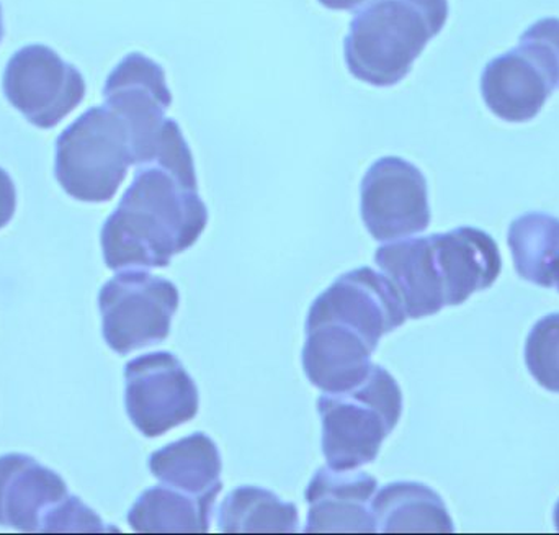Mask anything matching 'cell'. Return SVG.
<instances>
[{"instance_id": "1", "label": "cell", "mask_w": 559, "mask_h": 535, "mask_svg": "<svg viewBox=\"0 0 559 535\" xmlns=\"http://www.w3.org/2000/svg\"><path fill=\"white\" fill-rule=\"evenodd\" d=\"M209 225L199 182L159 164L138 167L130 189L102 229V251L111 271L163 269L192 248Z\"/></svg>"}, {"instance_id": "2", "label": "cell", "mask_w": 559, "mask_h": 535, "mask_svg": "<svg viewBox=\"0 0 559 535\" xmlns=\"http://www.w3.org/2000/svg\"><path fill=\"white\" fill-rule=\"evenodd\" d=\"M447 19V0H373L352 20L344 48L348 71L374 87L396 85Z\"/></svg>"}, {"instance_id": "3", "label": "cell", "mask_w": 559, "mask_h": 535, "mask_svg": "<svg viewBox=\"0 0 559 535\" xmlns=\"http://www.w3.org/2000/svg\"><path fill=\"white\" fill-rule=\"evenodd\" d=\"M104 98L130 127L134 166L159 164L186 179H197L192 151L179 123L167 117L173 94L157 62L141 52L128 55L108 75Z\"/></svg>"}, {"instance_id": "4", "label": "cell", "mask_w": 559, "mask_h": 535, "mask_svg": "<svg viewBox=\"0 0 559 535\" xmlns=\"http://www.w3.org/2000/svg\"><path fill=\"white\" fill-rule=\"evenodd\" d=\"M322 452L329 468L357 471L377 461L403 415V392L386 369L373 366L357 389L321 396Z\"/></svg>"}, {"instance_id": "5", "label": "cell", "mask_w": 559, "mask_h": 535, "mask_svg": "<svg viewBox=\"0 0 559 535\" xmlns=\"http://www.w3.org/2000/svg\"><path fill=\"white\" fill-rule=\"evenodd\" d=\"M130 166H134L130 127L107 105L88 108L59 134L56 179L72 199L110 202Z\"/></svg>"}, {"instance_id": "6", "label": "cell", "mask_w": 559, "mask_h": 535, "mask_svg": "<svg viewBox=\"0 0 559 535\" xmlns=\"http://www.w3.org/2000/svg\"><path fill=\"white\" fill-rule=\"evenodd\" d=\"M179 288L146 271H123L98 295L104 337L120 356L163 343L179 310Z\"/></svg>"}, {"instance_id": "7", "label": "cell", "mask_w": 559, "mask_h": 535, "mask_svg": "<svg viewBox=\"0 0 559 535\" xmlns=\"http://www.w3.org/2000/svg\"><path fill=\"white\" fill-rule=\"evenodd\" d=\"M3 92L33 127L49 130L82 104L85 81L75 66L48 46L29 45L10 58Z\"/></svg>"}, {"instance_id": "8", "label": "cell", "mask_w": 559, "mask_h": 535, "mask_svg": "<svg viewBox=\"0 0 559 535\" xmlns=\"http://www.w3.org/2000/svg\"><path fill=\"white\" fill-rule=\"evenodd\" d=\"M127 412L144 438H159L199 415V387L174 354H146L127 364Z\"/></svg>"}, {"instance_id": "9", "label": "cell", "mask_w": 559, "mask_h": 535, "mask_svg": "<svg viewBox=\"0 0 559 535\" xmlns=\"http://www.w3.org/2000/svg\"><path fill=\"white\" fill-rule=\"evenodd\" d=\"M361 218L368 233L381 242L426 231L430 206L424 174L401 157L378 159L361 182Z\"/></svg>"}, {"instance_id": "10", "label": "cell", "mask_w": 559, "mask_h": 535, "mask_svg": "<svg viewBox=\"0 0 559 535\" xmlns=\"http://www.w3.org/2000/svg\"><path fill=\"white\" fill-rule=\"evenodd\" d=\"M403 300L390 278L371 268L341 275L309 310L306 328L337 323L357 331L377 349L381 337L406 323Z\"/></svg>"}, {"instance_id": "11", "label": "cell", "mask_w": 559, "mask_h": 535, "mask_svg": "<svg viewBox=\"0 0 559 535\" xmlns=\"http://www.w3.org/2000/svg\"><path fill=\"white\" fill-rule=\"evenodd\" d=\"M557 88L558 72L524 43L492 59L481 78L486 105L509 123L534 120Z\"/></svg>"}, {"instance_id": "12", "label": "cell", "mask_w": 559, "mask_h": 535, "mask_svg": "<svg viewBox=\"0 0 559 535\" xmlns=\"http://www.w3.org/2000/svg\"><path fill=\"white\" fill-rule=\"evenodd\" d=\"M378 480L365 472L321 468L309 482L306 534H377L371 501Z\"/></svg>"}, {"instance_id": "13", "label": "cell", "mask_w": 559, "mask_h": 535, "mask_svg": "<svg viewBox=\"0 0 559 535\" xmlns=\"http://www.w3.org/2000/svg\"><path fill=\"white\" fill-rule=\"evenodd\" d=\"M429 239L447 307H459L476 292L488 290L501 275L498 242L483 229L462 226Z\"/></svg>"}, {"instance_id": "14", "label": "cell", "mask_w": 559, "mask_h": 535, "mask_svg": "<svg viewBox=\"0 0 559 535\" xmlns=\"http://www.w3.org/2000/svg\"><path fill=\"white\" fill-rule=\"evenodd\" d=\"M302 369L309 382L324 393H347L370 376L373 347L344 324L322 323L306 328Z\"/></svg>"}, {"instance_id": "15", "label": "cell", "mask_w": 559, "mask_h": 535, "mask_svg": "<svg viewBox=\"0 0 559 535\" xmlns=\"http://www.w3.org/2000/svg\"><path fill=\"white\" fill-rule=\"evenodd\" d=\"M68 497L66 482L29 455L0 457V526L39 533L49 511Z\"/></svg>"}, {"instance_id": "16", "label": "cell", "mask_w": 559, "mask_h": 535, "mask_svg": "<svg viewBox=\"0 0 559 535\" xmlns=\"http://www.w3.org/2000/svg\"><path fill=\"white\" fill-rule=\"evenodd\" d=\"M374 262L396 288L411 320L432 317L445 307L429 236L397 239L381 246Z\"/></svg>"}, {"instance_id": "17", "label": "cell", "mask_w": 559, "mask_h": 535, "mask_svg": "<svg viewBox=\"0 0 559 535\" xmlns=\"http://www.w3.org/2000/svg\"><path fill=\"white\" fill-rule=\"evenodd\" d=\"M150 471L160 484L193 497H218L223 490L222 454L215 441L203 432L154 452Z\"/></svg>"}, {"instance_id": "18", "label": "cell", "mask_w": 559, "mask_h": 535, "mask_svg": "<svg viewBox=\"0 0 559 535\" xmlns=\"http://www.w3.org/2000/svg\"><path fill=\"white\" fill-rule=\"evenodd\" d=\"M378 533L452 534V518L439 494L416 482H397L371 501Z\"/></svg>"}, {"instance_id": "19", "label": "cell", "mask_w": 559, "mask_h": 535, "mask_svg": "<svg viewBox=\"0 0 559 535\" xmlns=\"http://www.w3.org/2000/svg\"><path fill=\"white\" fill-rule=\"evenodd\" d=\"M216 498L193 497L159 485L138 498L128 514V523L140 534H206Z\"/></svg>"}, {"instance_id": "20", "label": "cell", "mask_w": 559, "mask_h": 535, "mask_svg": "<svg viewBox=\"0 0 559 535\" xmlns=\"http://www.w3.org/2000/svg\"><path fill=\"white\" fill-rule=\"evenodd\" d=\"M509 248L519 277L544 288H554L559 258V218L531 212L509 226Z\"/></svg>"}, {"instance_id": "21", "label": "cell", "mask_w": 559, "mask_h": 535, "mask_svg": "<svg viewBox=\"0 0 559 535\" xmlns=\"http://www.w3.org/2000/svg\"><path fill=\"white\" fill-rule=\"evenodd\" d=\"M298 526V508L264 488H236L219 508L225 534H296Z\"/></svg>"}, {"instance_id": "22", "label": "cell", "mask_w": 559, "mask_h": 535, "mask_svg": "<svg viewBox=\"0 0 559 535\" xmlns=\"http://www.w3.org/2000/svg\"><path fill=\"white\" fill-rule=\"evenodd\" d=\"M525 364L538 385L559 393V313L542 318L527 337Z\"/></svg>"}, {"instance_id": "23", "label": "cell", "mask_w": 559, "mask_h": 535, "mask_svg": "<svg viewBox=\"0 0 559 535\" xmlns=\"http://www.w3.org/2000/svg\"><path fill=\"white\" fill-rule=\"evenodd\" d=\"M39 533H120L117 527L105 526L104 521L78 497H68L56 504L43 521Z\"/></svg>"}, {"instance_id": "24", "label": "cell", "mask_w": 559, "mask_h": 535, "mask_svg": "<svg viewBox=\"0 0 559 535\" xmlns=\"http://www.w3.org/2000/svg\"><path fill=\"white\" fill-rule=\"evenodd\" d=\"M521 43L531 46L559 74V19L538 20L521 36Z\"/></svg>"}, {"instance_id": "25", "label": "cell", "mask_w": 559, "mask_h": 535, "mask_svg": "<svg viewBox=\"0 0 559 535\" xmlns=\"http://www.w3.org/2000/svg\"><path fill=\"white\" fill-rule=\"evenodd\" d=\"M16 190L9 174L0 167V229L9 225L15 215Z\"/></svg>"}, {"instance_id": "26", "label": "cell", "mask_w": 559, "mask_h": 535, "mask_svg": "<svg viewBox=\"0 0 559 535\" xmlns=\"http://www.w3.org/2000/svg\"><path fill=\"white\" fill-rule=\"evenodd\" d=\"M373 0H319L321 5L329 10H345V12H358Z\"/></svg>"}, {"instance_id": "27", "label": "cell", "mask_w": 559, "mask_h": 535, "mask_svg": "<svg viewBox=\"0 0 559 535\" xmlns=\"http://www.w3.org/2000/svg\"><path fill=\"white\" fill-rule=\"evenodd\" d=\"M3 35H5V28H3V12L2 5H0V41H2Z\"/></svg>"}, {"instance_id": "28", "label": "cell", "mask_w": 559, "mask_h": 535, "mask_svg": "<svg viewBox=\"0 0 559 535\" xmlns=\"http://www.w3.org/2000/svg\"><path fill=\"white\" fill-rule=\"evenodd\" d=\"M554 288H557V290L559 292V259H558L557 272H555Z\"/></svg>"}, {"instance_id": "29", "label": "cell", "mask_w": 559, "mask_h": 535, "mask_svg": "<svg viewBox=\"0 0 559 535\" xmlns=\"http://www.w3.org/2000/svg\"><path fill=\"white\" fill-rule=\"evenodd\" d=\"M555 526H557V531L559 533V501L557 508H555Z\"/></svg>"}]
</instances>
